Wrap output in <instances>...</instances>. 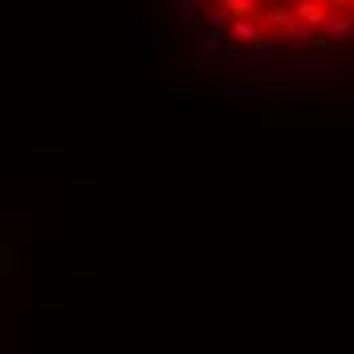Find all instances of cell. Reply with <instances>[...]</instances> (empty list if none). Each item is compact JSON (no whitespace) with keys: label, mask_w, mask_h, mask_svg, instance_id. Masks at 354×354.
Returning a JSON list of instances; mask_svg holds the SVG:
<instances>
[{"label":"cell","mask_w":354,"mask_h":354,"mask_svg":"<svg viewBox=\"0 0 354 354\" xmlns=\"http://www.w3.org/2000/svg\"><path fill=\"white\" fill-rule=\"evenodd\" d=\"M179 12L216 66L265 77L354 73V0H179Z\"/></svg>","instance_id":"1"}]
</instances>
